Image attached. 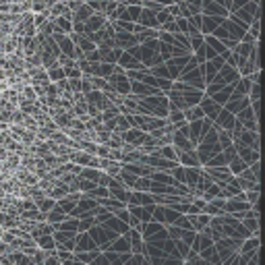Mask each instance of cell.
Returning a JSON list of instances; mask_svg holds the SVG:
<instances>
[{"mask_svg": "<svg viewBox=\"0 0 265 265\" xmlns=\"http://www.w3.org/2000/svg\"><path fill=\"white\" fill-rule=\"evenodd\" d=\"M224 23V17H212V15H201V33L203 36H210L217 25Z\"/></svg>", "mask_w": 265, "mask_h": 265, "instance_id": "8", "label": "cell"}, {"mask_svg": "<svg viewBox=\"0 0 265 265\" xmlns=\"http://www.w3.org/2000/svg\"><path fill=\"white\" fill-rule=\"evenodd\" d=\"M91 15H94V10H91V6L87 2H83L81 6H79L77 10H73V15H71V21L73 23H85Z\"/></svg>", "mask_w": 265, "mask_h": 265, "instance_id": "10", "label": "cell"}, {"mask_svg": "<svg viewBox=\"0 0 265 265\" xmlns=\"http://www.w3.org/2000/svg\"><path fill=\"white\" fill-rule=\"evenodd\" d=\"M201 118H205V114L199 108V104L197 106H191L189 110H184V122H193V120H201Z\"/></svg>", "mask_w": 265, "mask_h": 265, "instance_id": "11", "label": "cell"}, {"mask_svg": "<svg viewBox=\"0 0 265 265\" xmlns=\"http://www.w3.org/2000/svg\"><path fill=\"white\" fill-rule=\"evenodd\" d=\"M106 15H100V13H94L91 15L85 23H83V33L85 36H89V33H94V31H98V29H102L104 25H106Z\"/></svg>", "mask_w": 265, "mask_h": 265, "instance_id": "7", "label": "cell"}, {"mask_svg": "<svg viewBox=\"0 0 265 265\" xmlns=\"http://www.w3.org/2000/svg\"><path fill=\"white\" fill-rule=\"evenodd\" d=\"M68 162H73L77 166H85V168H98L100 158L91 156V154H85V152H81V149H77V152L71 154V159H68Z\"/></svg>", "mask_w": 265, "mask_h": 265, "instance_id": "3", "label": "cell"}, {"mask_svg": "<svg viewBox=\"0 0 265 265\" xmlns=\"http://www.w3.org/2000/svg\"><path fill=\"white\" fill-rule=\"evenodd\" d=\"M23 118H25V112H21L19 108H15L13 114H10V124H23Z\"/></svg>", "mask_w": 265, "mask_h": 265, "instance_id": "12", "label": "cell"}, {"mask_svg": "<svg viewBox=\"0 0 265 265\" xmlns=\"http://www.w3.org/2000/svg\"><path fill=\"white\" fill-rule=\"evenodd\" d=\"M226 62H224V58L222 56H213V58H210V60H205L201 66H203V75H205V85L212 81V79L220 73V68L224 66Z\"/></svg>", "mask_w": 265, "mask_h": 265, "instance_id": "2", "label": "cell"}, {"mask_svg": "<svg viewBox=\"0 0 265 265\" xmlns=\"http://www.w3.org/2000/svg\"><path fill=\"white\" fill-rule=\"evenodd\" d=\"M66 81H68V89L73 94H81V79H66Z\"/></svg>", "mask_w": 265, "mask_h": 265, "instance_id": "13", "label": "cell"}, {"mask_svg": "<svg viewBox=\"0 0 265 265\" xmlns=\"http://www.w3.org/2000/svg\"><path fill=\"white\" fill-rule=\"evenodd\" d=\"M137 23L143 27H152V29H158V21H156V13L154 10H149L145 6H141V15L137 19Z\"/></svg>", "mask_w": 265, "mask_h": 265, "instance_id": "9", "label": "cell"}, {"mask_svg": "<svg viewBox=\"0 0 265 265\" xmlns=\"http://www.w3.org/2000/svg\"><path fill=\"white\" fill-rule=\"evenodd\" d=\"M199 108L203 110V114H205V118H210V120H213L217 114H220V110H222V106L217 102H213V98H210V96H203L201 98V102H199Z\"/></svg>", "mask_w": 265, "mask_h": 265, "instance_id": "6", "label": "cell"}, {"mask_svg": "<svg viewBox=\"0 0 265 265\" xmlns=\"http://www.w3.org/2000/svg\"><path fill=\"white\" fill-rule=\"evenodd\" d=\"M139 42H137L135 33H129V31H114V48L118 50H129L133 48V46H137Z\"/></svg>", "mask_w": 265, "mask_h": 265, "instance_id": "4", "label": "cell"}, {"mask_svg": "<svg viewBox=\"0 0 265 265\" xmlns=\"http://www.w3.org/2000/svg\"><path fill=\"white\" fill-rule=\"evenodd\" d=\"M230 10L217 4L215 0H201V15H212V17H228Z\"/></svg>", "mask_w": 265, "mask_h": 265, "instance_id": "5", "label": "cell"}, {"mask_svg": "<svg viewBox=\"0 0 265 265\" xmlns=\"http://www.w3.org/2000/svg\"><path fill=\"white\" fill-rule=\"evenodd\" d=\"M212 129V120L210 118H201V120H193V122H187V131H189V139L193 145H197L205 133Z\"/></svg>", "mask_w": 265, "mask_h": 265, "instance_id": "1", "label": "cell"}]
</instances>
